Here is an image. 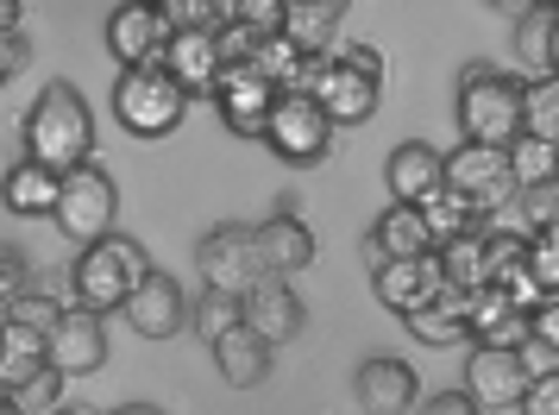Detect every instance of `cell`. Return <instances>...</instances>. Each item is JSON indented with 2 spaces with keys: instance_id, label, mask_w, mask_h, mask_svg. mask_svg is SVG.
<instances>
[{
  "instance_id": "ffe728a7",
  "label": "cell",
  "mask_w": 559,
  "mask_h": 415,
  "mask_svg": "<svg viewBox=\"0 0 559 415\" xmlns=\"http://www.w3.org/2000/svg\"><path fill=\"white\" fill-rule=\"evenodd\" d=\"M383 177H390V195H396L403 208H421L433 189H440V152H433V145H421V139H408V145H396V152H390Z\"/></svg>"
},
{
  "instance_id": "7bdbcfd3",
  "label": "cell",
  "mask_w": 559,
  "mask_h": 415,
  "mask_svg": "<svg viewBox=\"0 0 559 415\" xmlns=\"http://www.w3.org/2000/svg\"><path fill=\"white\" fill-rule=\"evenodd\" d=\"M522 415H559V378H534L528 390H522V403H515Z\"/></svg>"
},
{
  "instance_id": "6da1fadb",
  "label": "cell",
  "mask_w": 559,
  "mask_h": 415,
  "mask_svg": "<svg viewBox=\"0 0 559 415\" xmlns=\"http://www.w3.org/2000/svg\"><path fill=\"white\" fill-rule=\"evenodd\" d=\"M95 152V114L70 82H51L38 102L26 107V157H38L45 170H70V164H88Z\"/></svg>"
},
{
  "instance_id": "f6af8a7d",
  "label": "cell",
  "mask_w": 559,
  "mask_h": 415,
  "mask_svg": "<svg viewBox=\"0 0 559 415\" xmlns=\"http://www.w3.org/2000/svg\"><path fill=\"white\" fill-rule=\"evenodd\" d=\"M421 415H484V410L465 396V390H440V396H428V403H421Z\"/></svg>"
},
{
  "instance_id": "816d5d0a",
  "label": "cell",
  "mask_w": 559,
  "mask_h": 415,
  "mask_svg": "<svg viewBox=\"0 0 559 415\" xmlns=\"http://www.w3.org/2000/svg\"><path fill=\"white\" fill-rule=\"evenodd\" d=\"M0 415H26V410H13V396H7V390H0Z\"/></svg>"
},
{
  "instance_id": "d6a6232c",
  "label": "cell",
  "mask_w": 559,
  "mask_h": 415,
  "mask_svg": "<svg viewBox=\"0 0 559 415\" xmlns=\"http://www.w3.org/2000/svg\"><path fill=\"white\" fill-rule=\"evenodd\" d=\"M189 321H195V334L214 346V340L227 334V328H239V296H221V289H202L195 296V309H189Z\"/></svg>"
},
{
  "instance_id": "60d3db41",
  "label": "cell",
  "mask_w": 559,
  "mask_h": 415,
  "mask_svg": "<svg viewBox=\"0 0 559 415\" xmlns=\"http://www.w3.org/2000/svg\"><path fill=\"white\" fill-rule=\"evenodd\" d=\"M515 365H522V378H559V346H547V340H522L515 346Z\"/></svg>"
},
{
  "instance_id": "f5cc1de1",
  "label": "cell",
  "mask_w": 559,
  "mask_h": 415,
  "mask_svg": "<svg viewBox=\"0 0 559 415\" xmlns=\"http://www.w3.org/2000/svg\"><path fill=\"white\" fill-rule=\"evenodd\" d=\"M51 415H82V410H51Z\"/></svg>"
},
{
  "instance_id": "f546056e",
  "label": "cell",
  "mask_w": 559,
  "mask_h": 415,
  "mask_svg": "<svg viewBox=\"0 0 559 415\" xmlns=\"http://www.w3.org/2000/svg\"><path fill=\"white\" fill-rule=\"evenodd\" d=\"M246 70H252V76H264L277 95H296V88H302V76H308V57L277 32V38H258V51H252V63H246Z\"/></svg>"
},
{
  "instance_id": "52a82bcc",
  "label": "cell",
  "mask_w": 559,
  "mask_h": 415,
  "mask_svg": "<svg viewBox=\"0 0 559 415\" xmlns=\"http://www.w3.org/2000/svg\"><path fill=\"white\" fill-rule=\"evenodd\" d=\"M264 145L283 164H321L333 145V120L308 95H277L271 102V120H264Z\"/></svg>"
},
{
  "instance_id": "bcb514c9",
  "label": "cell",
  "mask_w": 559,
  "mask_h": 415,
  "mask_svg": "<svg viewBox=\"0 0 559 415\" xmlns=\"http://www.w3.org/2000/svg\"><path fill=\"white\" fill-rule=\"evenodd\" d=\"M346 63H353L358 76H371V82H383V57L371 51V45H346Z\"/></svg>"
},
{
  "instance_id": "44dd1931",
  "label": "cell",
  "mask_w": 559,
  "mask_h": 415,
  "mask_svg": "<svg viewBox=\"0 0 559 415\" xmlns=\"http://www.w3.org/2000/svg\"><path fill=\"white\" fill-rule=\"evenodd\" d=\"M271 353H277V346H264L246 321L214 340V365H221V378H227L233 390H258L264 384V378H271Z\"/></svg>"
},
{
  "instance_id": "c3c4849f",
  "label": "cell",
  "mask_w": 559,
  "mask_h": 415,
  "mask_svg": "<svg viewBox=\"0 0 559 415\" xmlns=\"http://www.w3.org/2000/svg\"><path fill=\"white\" fill-rule=\"evenodd\" d=\"M233 7H239V0H214V20H221V26L233 20Z\"/></svg>"
},
{
  "instance_id": "ee69618b",
  "label": "cell",
  "mask_w": 559,
  "mask_h": 415,
  "mask_svg": "<svg viewBox=\"0 0 559 415\" xmlns=\"http://www.w3.org/2000/svg\"><path fill=\"white\" fill-rule=\"evenodd\" d=\"M528 340H547V346H559V303L547 296L540 309H528Z\"/></svg>"
},
{
  "instance_id": "1f68e13d",
  "label": "cell",
  "mask_w": 559,
  "mask_h": 415,
  "mask_svg": "<svg viewBox=\"0 0 559 415\" xmlns=\"http://www.w3.org/2000/svg\"><path fill=\"white\" fill-rule=\"evenodd\" d=\"M503 164H509V182H515V189L547 182L554 177V145H547V139H528V132H515V139L503 145Z\"/></svg>"
},
{
  "instance_id": "681fc988",
  "label": "cell",
  "mask_w": 559,
  "mask_h": 415,
  "mask_svg": "<svg viewBox=\"0 0 559 415\" xmlns=\"http://www.w3.org/2000/svg\"><path fill=\"white\" fill-rule=\"evenodd\" d=\"M114 415H164V410H152V403H127V410H114Z\"/></svg>"
},
{
  "instance_id": "9c48e42d",
  "label": "cell",
  "mask_w": 559,
  "mask_h": 415,
  "mask_svg": "<svg viewBox=\"0 0 559 415\" xmlns=\"http://www.w3.org/2000/svg\"><path fill=\"white\" fill-rule=\"evenodd\" d=\"M440 189H459V195H472L478 202V214H490V208L503 202L509 189V164L497 145H453V152H440Z\"/></svg>"
},
{
  "instance_id": "e0dca14e",
  "label": "cell",
  "mask_w": 559,
  "mask_h": 415,
  "mask_svg": "<svg viewBox=\"0 0 559 415\" xmlns=\"http://www.w3.org/2000/svg\"><path fill=\"white\" fill-rule=\"evenodd\" d=\"M252 246H258V271L264 277H296V271L314 264V234L296 214H271L264 227H252Z\"/></svg>"
},
{
  "instance_id": "7c38bea8",
  "label": "cell",
  "mask_w": 559,
  "mask_h": 415,
  "mask_svg": "<svg viewBox=\"0 0 559 415\" xmlns=\"http://www.w3.org/2000/svg\"><path fill=\"white\" fill-rule=\"evenodd\" d=\"M239 321H246L264 346H283V340L302 334V296H296L289 277H258V284L239 296Z\"/></svg>"
},
{
  "instance_id": "ac0fdd59",
  "label": "cell",
  "mask_w": 559,
  "mask_h": 415,
  "mask_svg": "<svg viewBox=\"0 0 559 415\" xmlns=\"http://www.w3.org/2000/svg\"><path fill=\"white\" fill-rule=\"evenodd\" d=\"M157 70L177 82L189 102H195V95H207V88H214V76H221L214 32H170V45H164V57H157Z\"/></svg>"
},
{
  "instance_id": "2e32d148",
  "label": "cell",
  "mask_w": 559,
  "mask_h": 415,
  "mask_svg": "<svg viewBox=\"0 0 559 415\" xmlns=\"http://www.w3.org/2000/svg\"><path fill=\"white\" fill-rule=\"evenodd\" d=\"M522 390H528V378H522L515 353H503V346H472V359H465V396L478 410H515Z\"/></svg>"
},
{
  "instance_id": "e575fe53",
  "label": "cell",
  "mask_w": 559,
  "mask_h": 415,
  "mask_svg": "<svg viewBox=\"0 0 559 415\" xmlns=\"http://www.w3.org/2000/svg\"><path fill=\"white\" fill-rule=\"evenodd\" d=\"M522 221H528V234H554L559 227V177L522 189Z\"/></svg>"
},
{
  "instance_id": "8fae6325",
  "label": "cell",
  "mask_w": 559,
  "mask_h": 415,
  "mask_svg": "<svg viewBox=\"0 0 559 415\" xmlns=\"http://www.w3.org/2000/svg\"><path fill=\"white\" fill-rule=\"evenodd\" d=\"M164 45H170V26H164V13H157L152 0H127V7L107 13V51L120 57V70L157 63Z\"/></svg>"
},
{
  "instance_id": "4dcf8cb0",
  "label": "cell",
  "mask_w": 559,
  "mask_h": 415,
  "mask_svg": "<svg viewBox=\"0 0 559 415\" xmlns=\"http://www.w3.org/2000/svg\"><path fill=\"white\" fill-rule=\"evenodd\" d=\"M522 132L559 145V82L554 76H528V88H522Z\"/></svg>"
},
{
  "instance_id": "d590c367",
  "label": "cell",
  "mask_w": 559,
  "mask_h": 415,
  "mask_svg": "<svg viewBox=\"0 0 559 415\" xmlns=\"http://www.w3.org/2000/svg\"><path fill=\"white\" fill-rule=\"evenodd\" d=\"M522 264H528V277L547 289V296H559V234H528Z\"/></svg>"
},
{
  "instance_id": "11a10c76",
  "label": "cell",
  "mask_w": 559,
  "mask_h": 415,
  "mask_svg": "<svg viewBox=\"0 0 559 415\" xmlns=\"http://www.w3.org/2000/svg\"><path fill=\"white\" fill-rule=\"evenodd\" d=\"M283 7H302V0H283Z\"/></svg>"
},
{
  "instance_id": "ba28073f",
  "label": "cell",
  "mask_w": 559,
  "mask_h": 415,
  "mask_svg": "<svg viewBox=\"0 0 559 415\" xmlns=\"http://www.w3.org/2000/svg\"><path fill=\"white\" fill-rule=\"evenodd\" d=\"M107 315L95 309H57L51 334H45V365L51 371H63V378H82V371H102L107 365Z\"/></svg>"
},
{
  "instance_id": "d6986e66",
  "label": "cell",
  "mask_w": 559,
  "mask_h": 415,
  "mask_svg": "<svg viewBox=\"0 0 559 415\" xmlns=\"http://www.w3.org/2000/svg\"><path fill=\"white\" fill-rule=\"evenodd\" d=\"M415 396H421V384H415V371H408L403 359H365L358 365V403L371 415H403V410H415Z\"/></svg>"
},
{
  "instance_id": "f1b7e54d",
  "label": "cell",
  "mask_w": 559,
  "mask_h": 415,
  "mask_svg": "<svg viewBox=\"0 0 559 415\" xmlns=\"http://www.w3.org/2000/svg\"><path fill=\"white\" fill-rule=\"evenodd\" d=\"M421 227H428L433 246H447V239L484 227V214H478V202H472V195H459V189H433L428 202H421Z\"/></svg>"
},
{
  "instance_id": "8992f818",
  "label": "cell",
  "mask_w": 559,
  "mask_h": 415,
  "mask_svg": "<svg viewBox=\"0 0 559 415\" xmlns=\"http://www.w3.org/2000/svg\"><path fill=\"white\" fill-rule=\"evenodd\" d=\"M296 95H308V102L328 114L333 127H358V120H371L378 114V95H383V82L371 76H358L346 57H308V76Z\"/></svg>"
},
{
  "instance_id": "7a4b0ae2",
  "label": "cell",
  "mask_w": 559,
  "mask_h": 415,
  "mask_svg": "<svg viewBox=\"0 0 559 415\" xmlns=\"http://www.w3.org/2000/svg\"><path fill=\"white\" fill-rule=\"evenodd\" d=\"M453 114H459V132H465L472 145H497V152H503L509 139L522 132V82H509L503 70H490V63H465Z\"/></svg>"
},
{
  "instance_id": "3957f363",
  "label": "cell",
  "mask_w": 559,
  "mask_h": 415,
  "mask_svg": "<svg viewBox=\"0 0 559 415\" xmlns=\"http://www.w3.org/2000/svg\"><path fill=\"white\" fill-rule=\"evenodd\" d=\"M145 271H152V264H145V246H139V239H120V234L95 239V246H82V259H76V303L95 309V315L127 309L132 284H139Z\"/></svg>"
},
{
  "instance_id": "7dc6e473",
  "label": "cell",
  "mask_w": 559,
  "mask_h": 415,
  "mask_svg": "<svg viewBox=\"0 0 559 415\" xmlns=\"http://www.w3.org/2000/svg\"><path fill=\"white\" fill-rule=\"evenodd\" d=\"M0 32H20V0H0Z\"/></svg>"
},
{
  "instance_id": "5bb4252c",
  "label": "cell",
  "mask_w": 559,
  "mask_h": 415,
  "mask_svg": "<svg viewBox=\"0 0 559 415\" xmlns=\"http://www.w3.org/2000/svg\"><path fill=\"white\" fill-rule=\"evenodd\" d=\"M207 95H214V107H221L227 132H239V139H264V120H271V102H277V88H271L264 76H252V70L239 63V70H221Z\"/></svg>"
},
{
  "instance_id": "30bf717a",
  "label": "cell",
  "mask_w": 559,
  "mask_h": 415,
  "mask_svg": "<svg viewBox=\"0 0 559 415\" xmlns=\"http://www.w3.org/2000/svg\"><path fill=\"white\" fill-rule=\"evenodd\" d=\"M195 271H202L207 289H221V296H246V289L264 277V271H258L252 227H214V234L195 246Z\"/></svg>"
},
{
  "instance_id": "8d00e7d4",
  "label": "cell",
  "mask_w": 559,
  "mask_h": 415,
  "mask_svg": "<svg viewBox=\"0 0 559 415\" xmlns=\"http://www.w3.org/2000/svg\"><path fill=\"white\" fill-rule=\"evenodd\" d=\"M157 13H164V26L170 32H214V0H152Z\"/></svg>"
},
{
  "instance_id": "277c9868",
  "label": "cell",
  "mask_w": 559,
  "mask_h": 415,
  "mask_svg": "<svg viewBox=\"0 0 559 415\" xmlns=\"http://www.w3.org/2000/svg\"><path fill=\"white\" fill-rule=\"evenodd\" d=\"M114 114H120V127L132 139H170L182 127V114H189V95L157 63H145V70H120V82H114Z\"/></svg>"
},
{
  "instance_id": "836d02e7",
  "label": "cell",
  "mask_w": 559,
  "mask_h": 415,
  "mask_svg": "<svg viewBox=\"0 0 559 415\" xmlns=\"http://www.w3.org/2000/svg\"><path fill=\"white\" fill-rule=\"evenodd\" d=\"M7 396H13V410H26V415H51L57 396H63V371H51V365H45V371H32L26 384L7 390Z\"/></svg>"
},
{
  "instance_id": "603a6c76",
  "label": "cell",
  "mask_w": 559,
  "mask_h": 415,
  "mask_svg": "<svg viewBox=\"0 0 559 415\" xmlns=\"http://www.w3.org/2000/svg\"><path fill=\"white\" fill-rule=\"evenodd\" d=\"M515 57L528 76H554V57H559V13L554 7H522L515 13Z\"/></svg>"
},
{
  "instance_id": "83f0119b",
  "label": "cell",
  "mask_w": 559,
  "mask_h": 415,
  "mask_svg": "<svg viewBox=\"0 0 559 415\" xmlns=\"http://www.w3.org/2000/svg\"><path fill=\"white\" fill-rule=\"evenodd\" d=\"M433 259H440V277H447V289H484L490 284V271H484V227H472V234L447 239V246H433Z\"/></svg>"
},
{
  "instance_id": "f907efd6",
  "label": "cell",
  "mask_w": 559,
  "mask_h": 415,
  "mask_svg": "<svg viewBox=\"0 0 559 415\" xmlns=\"http://www.w3.org/2000/svg\"><path fill=\"white\" fill-rule=\"evenodd\" d=\"M490 7H497V13H522V7H528V0H490Z\"/></svg>"
},
{
  "instance_id": "b9f144b4",
  "label": "cell",
  "mask_w": 559,
  "mask_h": 415,
  "mask_svg": "<svg viewBox=\"0 0 559 415\" xmlns=\"http://www.w3.org/2000/svg\"><path fill=\"white\" fill-rule=\"evenodd\" d=\"M26 63H32V45H26V32H0V88H7V82L20 76Z\"/></svg>"
},
{
  "instance_id": "484cf974",
  "label": "cell",
  "mask_w": 559,
  "mask_h": 415,
  "mask_svg": "<svg viewBox=\"0 0 559 415\" xmlns=\"http://www.w3.org/2000/svg\"><path fill=\"white\" fill-rule=\"evenodd\" d=\"M32 371H45V334L0 315V390H20Z\"/></svg>"
},
{
  "instance_id": "4fadbf2b",
  "label": "cell",
  "mask_w": 559,
  "mask_h": 415,
  "mask_svg": "<svg viewBox=\"0 0 559 415\" xmlns=\"http://www.w3.org/2000/svg\"><path fill=\"white\" fill-rule=\"evenodd\" d=\"M127 321L139 328V340H170L189 321V296H182V284L170 271H145L127 296Z\"/></svg>"
},
{
  "instance_id": "4316f807",
  "label": "cell",
  "mask_w": 559,
  "mask_h": 415,
  "mask_svg": "<svg viewBox=\"0 0 559 415\" xmlns=\"http://www.w3.org/2000/svg\"><path fill=\"white\" fill-rule=\"evenodd\" d=\"M371 246H378L383 259H415V252H433L428 227H421V208H383L378 227H371Z\"/></svg>"
},
{
  "instance_id": "db71d44e",
  "label": "cell",
  "mask_w": 559,
  "mask_h": 415,
  "mask_svg": "<svg viewBox=\"0 0 559 415\" xmlns=\"http://www.w3.org/2000/svg\"><path fill=\"white\" fill-rule=\"evenodd\" d=\"M528 7H554V0H528Z\"/></svg>"
},
{
  "instance_id": "d4e9b609",
  "label": "cell",
  "mask_w": 559,
  "mask_h": 415,
  "mask_svg": "<svg viewBox=\"0 0 559 415\" xmlns=\"http://www.w3.org/2000/svg\"><path fill=\"white\" fill-rule=\"evenodd\" d=\"M0 202L13 214H51L57 202V170H45L38 157H20L7 177H0Z\"/></svg>"
},
{
  "instance_id": "f35d334b",
  "label": "cell",
  "mask_w": 559,
  "mask_h": 415,
  "mask_svg": "<svg viewBox=\"0 0 559 415\" xmlns=\"http://www.w3.org/2000/svg\"><path fill=\"white\" fill-rule=\"evenodd\" d=\"M7 321H20V328H38V334H51L57 303H51V296H38V289H26V296H13V303H7Z\"/></svg>"
},
{
  "instance_id": "7402d4cb",
  "label": "cell",
  "mask_w": 559,
  "mask_h": 415,
  "mask_svg": "<svg viewBox=\"0 0 559 415\" xmlns=\"http://www.w3.org/2000/svg\"><path fill=\"white\" fill-rule=\"evenodd\" d=\"M403 321L421 346H453V340H465V328H472V296H465V289H440L421 309H408Z\"/></svg>"
},
{
  "instance_id": "5b68a950",
  "label": "cell",
  "mask_w": 559,
  "mask_h": 415,
  "mask_svg": "<svg viewBox=\"0 0 559 415\" xmlns=\"http://www.w3.org/2000/svg\"><path fill=\"white\" fill-rule=\"evenodd\" d=\"M114 214H120V189H114L107 170H95V164H70V170L57 177L51 221L76 239V246H95V239L114 234Z\"/></svg>"
},
{
  "instance_id": "ab89813d",
  "label": "cell",
  "mask_w": 559,
  "mask_h": 415,
  "mask_svg": "<svg viewBox=\"0 0 559 415\" xmlns=\"http://www.w3.org/2000/svg\"><path fill=\"white\" fill-rule=\"evenodd\" d=\"M32 289V264H26V252L20 246H0V309L13 303V296H26Z\"/></svg>"
},
{
  "instance_id": "9a60e30c",
  "label": "cell",
  "mask_w": 559,
  "mask_h": 415,
  "mask_svg": "<svg viewBox=\"0 0 559 415\" xmlns=\"http://www.w3.org/2000/svg\"><path fill=\"white\" fill-rule=\"evenodd\" d=\"M371 289H378V303L383 309H421L428 296H440L447 289V277H440V259L433 252H415V259H383L378 271H371Z\"/></svg>"
},
{
  "instance_id": "74e56055",
  "label": "cell",
  "mask_w": 559,
  "mask_h": 415,
  "mask_svg": "<svg viewBox=\"0 0 559 415\" xmlns=\"http://www.w3.org/2000/svg\"><path fill=\"white\" fill-rule=\"evenodd\" d=\"M227 26H246L252 38H277L283 32V0H239Z\"/></svg>"
},
{
  "instance_id": "cb8c5ba5",
  "label": "cell",
  "mask_w": 559,
  "mask_h": 415,
  "mask_svg": "<svg viewBox=\"0 0 559 415\" xmlns=\"http://www.w3.org/2000/svg\"><path fill=\"white\" fill-rule=\"evenodd\" d=\"M340 7L346 0H302V7H283V38L302 57H328L333 32H340Z\"/></svg>"
}]
</instances>
